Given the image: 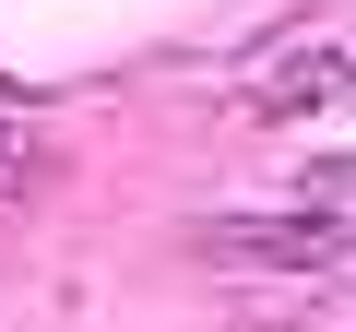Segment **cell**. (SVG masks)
Returning a JSON list of instances; mask_svg holds the SVG:
<instances>
[{"instance_id":"277c9868","label":"cell","mask_w":356,"mask_h":332,"mask_svg":"<svg viewBox=\"0 0 356 332\" xmlns=\"http://www.w3.org/2000/svg\"><path fill=\"white\" fill-rule=\"evenodd\" d=\"M297 190H309L321 214H356V154H344V166H309V179H297Z\"/></svg>"},{"instance_id":"6da1fadb","label":"cell","mask_w":356,"mask_h":332,"mask_svg":"<svg viewBox=\"0 0 356 332\" xmlns=\"http://www.w3.org/2000/svg\"><path fill=\"white\" fill-rule=\"evenodd\" d=\"M202 261H238V273H344L356 261V226L297 202V214H214L202 226Z\"/></svg>"},{"instance_id":"3957f363","label":"cell","mask_w":356,"mask_h":332,"mask_svg":"<svg viewBox=\"0 0 356 332\" xmlns=\"http://www.w3.org/2000/svg\"><path fill=\"white\" fill-rule=\"evenodd\" d=\"M48 166H60V131H48V119H24V107H0V190L48 179Z\"/></svg>"},{"instance_id":"7a4b0ae2","label":"cell","mask_w":356,"mask_h":332,"mask_svg":"<svg viewBox=\"0 0 356 332\" xmlns=\"http://www.w3.org/2000/svg\"><path fill=\"white\" fill-rule=\"evenodd\" d=\"M356 95V48H332V36H297L285 60H261L250 72V119H321V107H344Z\"/></svg>"}]
</instances>
